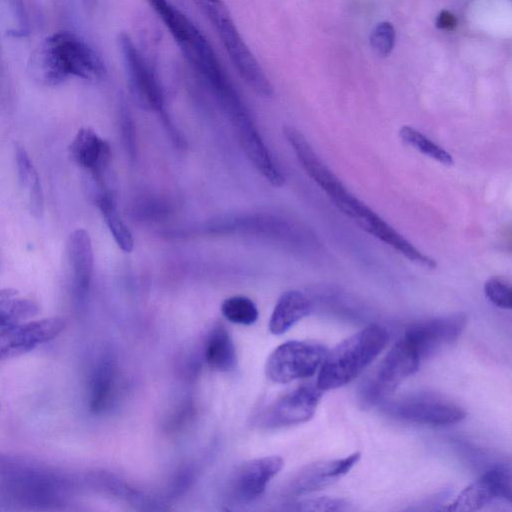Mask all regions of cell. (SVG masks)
Returning a JSON list of instances; mask_svg holds the SVG:
<instances>
[{
    "label": "cell",
    "instance_id": "6da1fadb",
    "mask_svg": "<svg viewBox=\"0 0 512 512\" xmlns=\"http://www.w3.org/2000/svg\"><path fill=\"white\" fill-rule=\"evenodd\" d=\"M183 57L211 92L226 115L246 105L227 75L213 47L198 27L169 0H147Z\"/></svg>",
    "mask_w": 512,
    "mask_h": 512
},
{
    "label": "cell",
    "instance_id": "7a4b0ae2",
    "mask_svg": "<svg viewBox=\"0 0 512 512\" xmlns=\"http://www.w3.org/2000/svg\"><path fill=\"white\" fill-rule=\"evenodd\" d=\"M27 73L45 87L61 85L71 78L99 81L106 75L98 52L80 36L58 31L44 38L31 52Z\"/></svg>",
    "mask_w": 512,
    "mask_h": 512
},
{
    "label": "cell",
    "instance_id": "3957f363",
    "mask_svg": "<svg viewBox=\"0 0 512 512\" xmlns=\"http://www.w3.org/2000/svg\"><path fill=\"white\" fill-rule=\"evenodd\" d=\"M389 341L387 330L371 324L349 336L327 354L316 381L322 391L340 388L359 376Z\"/></svg>",
    "mask_w": 512,
    "mask_h": 512
},
{
    "label": "cell",
    "instance_id": "277c9868",
    "mask_svg": "<svg viewBox=\"0 0 512 512\" xmlns=\"http://www.w3.org/2000/svg\"><path fill=\"white\" fill-rule=\"evenodd\" d=\"M219 37L230 61L242 80L262 97L273 95V87L249 49L223 0H192Z\"/></svg>",
    "mask_w": 512,
    "mask_h": 512
},
{
    "label": "cell",
    "instance_id": "5b68a950",
    "mask_svg": "<svg viewBox=\"0 0 512 512\" xmlns=\"http://www.w3.org/2000/svg\"><path fill=\"white\" fill-rule=\"evenodd\" d=\"M421 362L412 345L404 337L400 338L360 384L357 391L359 405L371 408L385 401L418 370Z\"/></svg>",
    "mask_w": 512,
    "mask_h": 512
},
{
    "label": "cell",
    "instance_id": "8992f818",
    "mask_svg": "<svg viewBox=\"0 0 512 512\" xmlns=\"http://www.w3.org/2000/svg\"><path fill=\"white\" fill-rule=\"evenodd\" d=\"M384 411L406 422L432 426L456 424L466 417L465 410L448 397L435 392H413L387 401Z\"/></svg>",
    "mask_w": 512,
    "mask_h": 512
},
{
    "label": "cell",
    "instance_id": "52a82bcc",
    "mask_svg": "<svg viewBox=\"0 0 512 512\" xmlns=\"http://www.w3.org/2000/svg\"><path fill=\"white\" fill-rule=\"evenodd\" d=\"M130 93L143 109L163 116L164 96L155 71L139 51L129 34L121 32L117 38Z\"/></svg>",
    "mask_w": 512,
    "mask_h": 512
},
{
    "label": "cell",
    "instance_id": "ba28073f",
    "mask_svg": "<svg viewBox=\"0 0 512 512\" xmlns=\"http://www.w3.org/2000/svg\"><path fill=\"white\" fill-rule=\"evenodd\" d=\"M327 351L319 343L287 341L269 355L265 373L271 381L281 384L311 377L319 370Z\"/></svg>",
    "mask_w": 512,
    "mask_h": 512
},
{
    "label": "cell",
    "instance_id": "9c48e42d",
    "mask_svg": "<svg viewBox=\"0 0 512 512\" xmlns=\"http://www.w3.org/2000/svg\"><path fill=\"white\" fill-rule=\"evenodd\" d=\"M465 324V314L453 313L413 323L402 337L412 345L423 361L454 344Z\"/></svg>",
    "mask_w": 512,
    "mask_h": 512
},
{
    "label": "cell",
    "instance_id": "30bf717a",
    "mask_svg": "<svg viewBox=\"0 0 512 512\" xmlns=\"http://www.w3.org/2000/svg\"><path fill=\"white\" fill-rule=\"evenodd\" d=\"M511 501V472L508 466L498 464L486 470L479 479L464 488L456 499L444 507L448 511H477L493 499Z\"/></svg>",
    "mask_w": 512,
    "mask_h": 512
},
{
    "label": "cell",
    "instance_id": "8fae6325",
    "mask_svg": "<svg viewBox=\"0 0 512 512\" xmlns=\"http://www.w3.org/2000/svg\"><path fill=\"white\" fill-rule=\"evenodd\" d=\"M322 394L316 384L298 386L269 406L263 414L262 425L282 428L307 422L313 417Z\"/></svg>",
    "mask_w": 512,
    "mask_h": 512
},
{
    "label": "cell",
    "instance_id": "7c38bea8",
    "mask_svg": "<svg viewBox=\"0 0 512 512\" xmlns=\"http://www.w3.org/2000/svg\"><path fill=\"white\" fill-rule=\"evenodd\" d=\"M283 135L308 176L326 193L336 206L350 191L316 154L306 137L293 126H284Z\"/></svg>",
    "mask_w": 512,
    "mask_h": 512
},
{
    "label": "cell",
    "instance_id": "4fadbf2b",
    "mask_svg": "<svg viewBox=\"0 0 512 512\" xmlns=\"http://www.w3.org/2000/svg\"><path fill=\"white\" fill-rule=\"evenodd\" d=\"M65 327L60 318L17 323L0 334V360L9 359L34 349L55 338Z\"/></svg>",
    "mask_w": 512,
    "mask_h": 512
},
{
    "label": "cell",
    "instance_id": "5bb4252c",
    "mask_svg": "<svg viewBox=\"0 0 512 512\" xmlns=\"http://www.w3.org/2000/svg\"><path fill=\"white\" fill-rule=\"evenodd\" d=\"M360 459V453L345 458L318 461L301 468L288 481L284 493L301 496L324 488L345 475Z\"/></svg>",
    "mask_w": 512,
    "mask_h": 512
},
{
    "label": "cell",
    "instance_id": "9a60e30c",
    "mask_svg": "<svg viewBox=\"0 0 512 512\" xmlns=\"http://www.w3.org/2000/svg\"><path fill=\"white\" fill-rule=\"evenodd\" d=\"M282 467L283 459L279 456H265L241 464L231 481L234 495L242 501L257 499Z\"/></svg>",
    "mask_w": 512,
    "mask_h": 512
},
{
    "label": "cell",
    "instance_id": "2e32d148",
    "mask_svg": "<svg viewBox=\"0 0 512 512\" xmlns=\"http://www.w3.org/2000/svg\"><path fill=\"white\" fill-rule=\"evenodd\" d=\"M70 156L87 170L99 189L104 188L103 176L111 161V148L93 129L81 128L69 146Z\"/></svg>",
    "mask_w": 512,
    "mask_h": 512
},
{
    "label": "cell",
    "instance_id": "e0dca14e",
    "mask_svg": "<svg viewBox=\"0 0 512 512\" xmlns=\"http://www.w3.org/2000/svg\"><path fill=\"white\" fill-rule=\"evenodd\" d=\"M232 125L235 128L241 148L255 168L270 184L276 187L282 186L285 177L270 154L253 119L248 117Z\"/></svg>",
    "mask_w": 512,
    "mask_h": 512
},
{
    "label": "cell",
    "instance_id": "ac0fdd59",
    "mask_svg": "<svg viewBox=\"0 0 512 512\" xmlns=\"http://www.w3.org/2000/svg\"><path fill=\"white\" fill-rule=\"evenodd\" d=\"M66 252L73 277V289L79 302L85 300L93 273V248L89 233L82 228L73 230L66 241Z\"/></svg>",
    "mask_w": 512,
    "mask_h": 512
},
{
    "label": "cell",
    "instance_id": "d6986e66",
    "mask_svg": "<svg viewBox=\"0 0 512 512\" xmlns=\"http://www.w3.org/2000/svg\"><path fill=\"white\" fill-rule=\"evenodd\" d=\"M312 309L311 300L302 292L290 290L278 299L269 320V330L274 335L287 332Z\"/></svg>",
    "mask_w": 512,
    "mask_h": 512
},
{
    "label": "cell",
    "instance_id": "ffe728a7",
    "mask_svg": "<svg viewBox=\"0 0 512 512\" xmlns=\"http://www.w3.org/2000/svg\"><path fill=\"white\" fill-rule=\"evenodd\" d=\"M205 359L214 370L227 372L236 365V350L232 338L222 325L214 327L208 335Z\"/></svg>",
    "mask_w": 512,
    "mask_h": 512
},
{
    "label": "cell",
    "instance_id": "44dd1931",
    "mask_svg": "<svg viewBox=\"0 0 512 512\" xmlns=\"http://www.w3.org/2000/svg\"><path fill=\"white\" fill-rule=\"evenodd\" d=\"M96 202L118 247L126 253L132 252L134 238L119 214L113 194L106 189L99 191Z\"/></svg>",
    "mask_w": 512,
    "mask_h": 512
},
{
    "label": "cell",
    "instance_id": "7402d4cb",
    "mask_svg": "<svg viewBox=\"0 0 512 512\" xmlns=\"http://www.w3.org/2000/svg\"><path fill=\"white\" fill-rule=\"evenodd\" d=\"M115 371L110 359H102L94 370L90 385V409L99 413L105 410L115 391Z\"/></svg>",
    "mask_w": 512,
    "mask_h": 512
},
{
    "label": "cell",
    "instance_id": "603a6c76",
    "mask_svg": "<svg viewBox=\"0 0 512 512\" xmlns=\"http://www.w3.org/2000/svg\"><path fill=\"white\" fill-rule=\"evenodd\" d=\"M399 137L406 145L438 163L448 166L454 162L449 152L411 126H402L399 129Z\"/></svg>",
    "mask_w": 512,
    "mask_h": 512
},
{
    "label": "cell",
    "instance_id": "cb8c5ba5",
    "mask_svg": "<svg viewBox=\"0 0 512 512\" xmlns=\"http://www.w3.org/2000/svg\"><path fill=\"white\" fill-rule=\"evenodd\" d=\"M222 315L230 322L251 325L258 319V309L248 297L236 295L225 299L221 304Z\"/></svg>",
    "mask_w": 512,
    "mask_h": 512
},
{
    "label": "cell",
    "instance_id": "d4e9b609",
    "mask_svg": "<svg viewBox=\"0 0 512 512\" xmlns=\"http://www.w3.org/2000/svg\"><path fill=\"white\" fill-rule=\"evenodd\" d=\"M484 293L495 306L501 309L511 308L512 289L508 279L501 276L489 278L484 284Z\"/></svg>",
    "mask_w": 512,
    "mask_h": 512
},
{
    "label": "cell",
    "instance_id": "484cf974",
    "mask_svg": "<svg viewBox=\"0 0 512 512\" xmlns=\"http://www.w3.org/2000/svg\"><path fill=\"white\" fill-rule=\"evenodd\" d=\"M395 43V30L390 22H381L371 32L370 44L374 52L387 57L393 50Z\"/></svg>",
    "mask_w": 512,
    "mask_h": 512
},
{
    "label": "cell",
    "instance_id": "4316f807",
    "mask_svg": "<svg viewBox=\"0 0 512 512\" xmlns=\"http://www.w3.org/2000/svg\"><path fill=\"white\" fill-rule=\"evenodd\" d=\"M350 503L341 498L314 497L297 503L300 511H345L350 509Z\"/></svg>",
    "mask_w": 512,
    "mask_h": 512
},
{
    "label": "cell",
    "instance_id": "83f0119b",
    "mask_svg": "<svg viewBox=\"0 0 512 512\" xmlns=\"http://www.w3.org/2000/svg\"><path fill=\"white\" fill-rule=\"evenodd\" d=\"M15 161L19 182L23 188H27L38 174L28 152L19 144L15 146Z\"/></svg>",
    "mask_w": 512,
    "mask_h": 512
},
{
    "label": "cell",
    "instance_id": "f1b7e54d",
    "mask_svg": "<svg viewBox=\"0 0 512 512\" xmlns=\"http://www.w3.org/2000/svg\"><path fill=\"white\" fill-rule=\"evenodd\" d=\"M123 141L128 155L134 159L137 155L136 134L133 119L126 106L121 107L120 113Z\"/></svg>",
    "mask_w": 512,
    "mask_h": 512
},
{
    "label": "cell",
    "instance_id": "f546056e",
    "mask_svg": "<svg viewBox=\"0 0 512 512\" xmlns=\"http://www.w3.org/2000/svg\"><path fill=\"white\" fill-rule=\"evenodd\" d=\"M29 195V209L34 217L42 216L44 210V198L39 176H36L26 188Z\"/></svg>",
    "mask_w": 512,
    "mask_h": 512
},
{
    "label": "cell",
    "instance_id": "4dcf8cb0",
    "mask_svg": "<svg viewBox=\"0 0 512 512\" xmlns=\"http://www.w3.org/2000/svg\"><path fill=\"white\" fill-rule=\"evenodd\" d=\"M5 8L13 19L14 25L19 32H24L27 27V18L23 0H2Z\"/></svg>",
    "mask_w": 512,
    "mask_h": 512
},
{
    "label": "cell",
    "instance_id": "1f68e13d",
    "mask_svg": "<svg viewBox=\"0 0 512 512\" xmlns=\"http://www.w3.org/2000/svg\"><path fill=\"white\" fill-rule=\"evenodd\" d=\"M436 26L439 29L452 31L457 26V18L448 10H442L436 18Z\"/></svg>",
    "mask_w": 512,
    "mask_h": 512
}]
</instances>
